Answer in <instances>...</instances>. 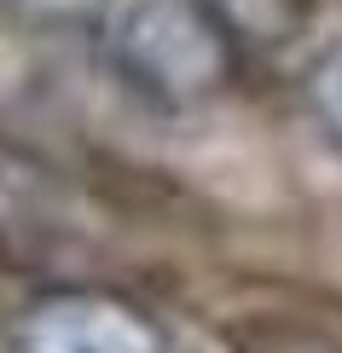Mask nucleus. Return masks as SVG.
I'll use <instances>...</instances> for the list:
<instances>
[{"label": "nucleus", "instance_id": "423d86ee", "mask_svg": "<svg viewBox=\"0 0 342 353\" xmlns=\"http://www.w3.org/2000/svg\"><path fill=\"white\" fill-rule=\"evenodd\" d=\"M290 353H325V347H290Z\"/></svg>", "mask_w": 342, "mask_h": 353}, {"label": "nucleus", "instance_id": "f257e3e1", "mask_svg": "<svg viewBox=\"0 0 342 353\" xmlns=\"http://www.w3.org/2000/svg\"><path fill=\"white\" fill-rule=\"evenodd\" d=\"M99 47L122 87L157 110L209 105L232 76V35L209 0H105Z\"/></svg>", "mask_w": 342, "mask_h": 353}, {"label": "nucleus", "instance_id": "f03ea898", "mask_svg": "<svg viewBox=\"0 0 342 353\" xmlns=\"http://www.w3.org/2000/svg\"><path fill=\"white\" fill-rule=\"evenodd\" d=\"M18 353H169L157 319L111 290H53L18 319Z\"/></svg>", "mask_w": 342, "mask_h": 353}, {"label": "nucleus", "instance_id": "20e7f679", "mask_svg": "<svg viewBox=\"0 0 342 353\" xmlns=\"http://www.w3.org/2000/svg\"><path fill=\"white\" fill-rule=\"evenodd\" d=\"M307 105H314L319 128L342 145V41L319 58L314 70H307Z\"/></svg>", "mask_w": 342, "mask_h": 353}, {"label": "nucleus", "instance_id": "7ed1b4c3", "mask_svg": "<svg viewBox=\"0 0 342 353\" xmlns=\"http://www.w3.org/2000/svg\"><path fill=\"white\" fill-rule=\"evenodd\" d=\"M209 12L227 23L232 41H256V47H285L307 29L314 0H209Z\"/></svg>", "mask_w": 342, "mask_h": 353}, {"label": "nucleus", "instance_id": "39448f33", "mask_svg": "<svg viewBox=\"0 0 342 353\" xmlns=\"http://www.w3.org/2000/svg\"><path fill=\"white\" fill-rule=\"evenodd\" d=\"M0 12H12L18 23H35V29H76V23L105 18V0H0Z\"/></svg>", "mask_w": 342, "mask_h": 353}]
</instances>
